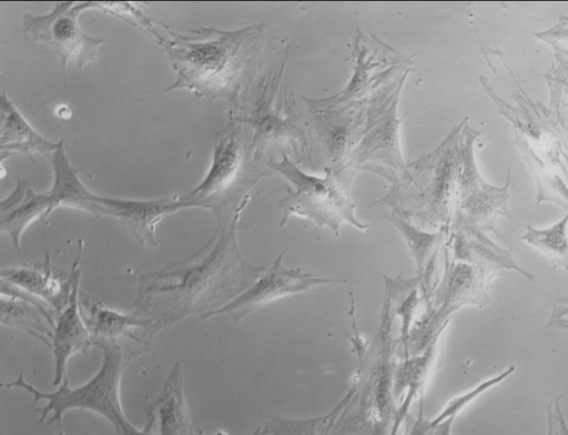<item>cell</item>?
Returning <instances> with one entry per match:
<instances>
[{"mask_svg":"<svg viewBox=\"0 0 568 435\" xmlns=\"http://www.w3.org/2000/svg\"><path fill=\"white\" fill-rule=\"evenodd\" d=\"M241 211L215 210L216 230L199 252L142 275L135 313L163 327L192 314L205 318L246 290L265 265L250 264L241 254L236 242Z\"/></svg>","mask_w":568,"mask_h":435,"instance_id":"6da1fadb","label":"cell"},{"mask_svg":"<svg viewBox=\"0 0 568 435\" xmlns=\"http://www.w3.org/2000/svg\"><path fill=\"white\" fill-rule=\"evenodd\" d=\"M153 37L168 54L176 73L166 91L186 89L197 99L227 101L239 109L240 100L255 79L263 44V26L225 31L203 27L185 34L163 24Z\"/></svg>","mask_w":568,"mask_h":435,"instance_id":"7a4b0ae2","label":"cell"},{"mask_svg":"<svg viewBox=\"0 0 568 435\" xmlns=\"http://www.w3.org/2000/svg\"><path fill=\"white\" fill-rule=\"evenodd\" d=\"M419 277L403 280L384 276V297L378 328L367 342L356 328L351 338L358 360L348 401L339 415L333 435H390L398 411L395 395L397 340L393 328L395 305L407 291L419 285Z\"/></svg>","mask_w":568,"mask_h":435,"instance_id":"3957f363","label":"cell"},{"mask_svg":"<svg viewBox=\"0 0 568 435\" xmlns=\"http://www.w3.org/2000/svg\"><path fill=\"white\" fill-rule=\"evenodd\" d=\"M466 119L436 149L409 162L408 180L398 189L390 188L377 203L448 233L456 213L458 143Z\"/></svg>","mask_w":568,"mask_h":435,"instance_id":"277c9868","label":"cell"},{"mask_svg":"<svg viewBox=\"0 0 568 435\" xmlns=\"http://www.w3.org/2000/svg\"><path fill=\"white\" fill-rule=\"evenodd\" d=\"M103 351L100 370L87 383L72 387L65 376L59 388L53 392H42L30 384L23 374L10 383H3L7 388H20L33 396L36 402L47 401V404L36 412L40 422L51 415L49 424L55 423L58 435H65L63 416L68 411H90L103 416L110 422L116 433L129 421L123 412L120 399V382L128 363L136 355L114 344L99 346Z\"/></svg>","mask_w":568,"mask_h":435,"instance_id":"5b68a950","label":"cell"},{"mask_svg":"<svg viewBox=\"0 0 568 435\" xmlns=\"http://www.w3.org/2000/svg\"><path fill=\"white\" fill-rule=\"evenodd\" d=\"M267 166L288 181L290 188L284 198L278 200L282 211L281 225L284 226L290 218L307 219L320 227H327L337 237L341 226L348 223L359 231L368 225L355 215L356 205L351 200L341 175L325 171V176H314L303 172L285 153L277 160H268Z\"/></svg>","mask_w":568,"mask_h":435,"instance_id":"8992f818","label":"cell"},{"mask_svg":"<svg viewBox=\"0 0 568 435\" xmlns=\"http://www.w3.org/2000/svg\"><path fill=\"white\" fill-rule=\"evenodd\" d=\"M408 70L378 89L367 101L362 138L354 149L348 168L371 171L392 188H400L409 178L399 145L398 101Z\"/></svg>","mask_w":568,"mask_h":435,"instance_id":"52a82bcc","label":"cell"},{"mask_svg":"<svg viewBox=\"0 0 568 435\" xmlns=\"http://www.w3.org/2000/svg\"><path fill=\"white\" fill-rule=\"evenodd\" d=\"M284 63L281 69L264 79L256 103L245 119L237 121L247 129L246 139L250 152L257 159L266 144L297 142L306 144L304 118L296 109L287 85L282 83Z\"/></svg>","mask_w":568,"mask_h":435,"instance_id":"ba28073f","label":"cell"},{"mask_svg":"<svg viewBox=\"0 0 568 435\" xmlns=\"http://www.w3.org/2000/svg\"><path fill=\"white\" fill-rule=\"evenodd\" d=\"M467 120L459 134L457 169L456 213L481 231L497 233L495 222L500 216L509 218L508 188L510 170L503 186H494L484 180L474 156V143L481 131L473 129Z\"/></svg>","mask_w":568,"mask_h":435,"instance_id":"9c48e42d","label":"cell"},{"mask_svg":"<svg viewBox=\"0 0 568 435\" xmlns=\"http://www.w3.org/2000/svg\"><path fill=\"white\" fill-rule=\"evenodd\" d=\"M85 10H94V2H57L45 14H23L22 26L34 42L55 52L63 71L70 63L80 69L90 63L97 65L104 40L88 36L80 28L79 16Z\"/></svg>","mask_w":568,"mask_h":435,"instance_id":"30bf717a","label":"cell"},{"mask_svg":"<svg viewBox=\"0 0 568 435\" xmlns=\"http://www.w3.org/2000/svg\"><path fill=\"white\" fill-rule=\"evenodd\" d=\"M253 164L246 134L242 124L232 122L216 134L212 164L203 181L187 195L203 209H212L215 201L235 194L237 186L253 184V172L245 169Z\"/></svg>","mask_w":568,"mask_h":435,"instance_id":"8fae6325","label":"cell"},{"mask_svg":"<svg viewBox=\"0 0 568 435\" xmlns=\"http://www.w3.org/2000/svg\"><path fill=\"white\" fill-rule=\"evenodd\" d=\"M283 256L284 253H281L272 263L266 264L262 273L246 290L225 305L211 312L205 318L227 315L234 323H240L251 313L278 299L341 281L303 269L288 267L283 263Z\"/></svg>","mask_w":568,"mask_h":435,"instance_id":"7c38bea8","label":"cell"},{"mask_svg":"<svg viewBox=\"0 0 568 435\" xmlns=\"http://www.w3.org/2000/svg\"><path fill=\"white\" fill-rule=\"evenodd\" d=\"M487 274L476 267L446 259L445 272L417 318L418 327L429 334L445 330L453 315L465 305L484 307L489 302Z\"/></svg>","mask_w":568,"mask_h":435,"instance_id":"4fadbf2b","label":"cell"},{"mask_svg":"<svg viewBox=\"0 0 568 435\" xmlns=\"http://www.w3.org/2000/svg\"><path fill=\"white\" fill-rule=\"evenodd\" d=\"M356 68L349 84L339 93L327 99H305L312 113L328 112L346 109L367 101L364 97L368 91L381 89L392 78H395L394 69L375 73V70H386L387 64L395 65L399 62L395 51L376 38L369 40L364 34L357 37L355 43ZM389 69V68H388ZM397 77V75H396Z\"/></svg>","mask_w":568,"mask_h":435,"instance_id":"5bb4252c","label":"cell"},{"mask_svg":"<svg viewBox=\"0 0 568 435\" xmlns=\"http://www.w3.org/2000/svg\"><path fill=\"white\" fill-rule=\"evenodd\" d=\"M366 108L365 101L342 110L312 113L310 125L322 144L325 171L341 175L348 168L349 158L364 132Z\"/></svg>","mask_w":568,"mask_h":435,"instance_id":"9a60e30c","label":"cell"},{"mask_svg":"<svg viewBox=\"0 0 568 435\" xmlns=\"http://www.w3.org/2000/svg\"><path fill=\"white\" fill-rule=\"evenodd\" d=\"M102 216L118 221L136 241L149 246H159L156 226L168 215L189 208H201L184 196L162 200L138 201L98 195Z\"/></svg>","mask_w":568,"mask_h":435,"instance_id":"2e32d148","label":"cell"},{"mask_svg":"<svg viewBox=\"0 0 568 435\" xmlns=\"http://www.w3.org/2000/svg\"><path fill=\"white\" fill-rule=\"evenodd\" d=\"M81 308L92 343L98 346L114 344L124 348L121 343L131 341L148 351L153 335L162 327L152 318L135 312L134 314L118 312L89 297L82 301Z\"/></svg>","mask_w":568,"mask_h":435,"instance_id":"e0dca14e","label":"cell"},{"mask_svg":"<svg viewBox=\"0 0 568 435\" xmlns=\"http://www.w3.org/2000/svg\"><path fill=\"white\" fill-rule=\"evenodd\" d=\"M450 245L453 261L469 264L487 274L497 270L516 271L529 281L534 275L521 269L510 250L495 244L484 231L469 223L460 214L455 213L450 226Z\"/></svg>","mask_w":568,"mask_h":435,"instance_id":"ac0fdd59","label":"cell"},{"mask_svg":"<svg viewBox=\"0 0 568 435\" xmlns=\"http://www.w3.org/2000/svg\"><path fill=\"white\" fill-rule=\"evenodd\" d=\"M80 256L73 262L71 274L53 266L49 253L42 263L2 269L1 280L44 302L60 313L68 304L79 269Z\"/></svg>","mask_w":568,"mask_h":435,"instance_id":"d6986e66","label":"cell"},{"mask_svg":"<svg viewBox=\"0 0 568 435\" xmlns=\"http://www.w3.org/2000/svg\"><path fill=\"white\" fill-rule=\"evenodd\" d=\"M80 275L81 271L75 276L70 300L59 313L53 330L51 347L54 356V386L60 385L67 376L69 360L77 353H87L93 346L79 299Z\"/></svg>","mask_w":568,"mask_h":435,"instance_id":"ffe728a7","label":"cell"},{"mask_svg":"<svg viewBox=\"0 0 568 435\" xmlns=\"http://www.w3.org/2000/svg\"><path fill=\"white\" fill-rule=\"evenodd\" d=\"M53 212L50 195L37 192L23 179H18L14 190L0 203V230L7 233L23 259L21 237L27 227L36 220L48 221Z\"/></svg>","mask_w":568,"mask_h":435,"instance_id":"44dd1931","label":"cell"},{"mask_svg":"<svg viewBox=\"0 0 568 435\" xmlns=\"http://www.w3.org/2000/svg\"><path fill=\"white\" fill-rule=\"evenodd\" d=\"M61 144L39 134L26 120L9 97L2 91L0 99V153L1 161L14 153L23 154L31 161L37 155L45 158Z\"/></svg>","mask_w":568,"mask_h":435,"instance_id":"7402d4cb","label":"cell"},{"mask_svg":"<svg viewBox=\"0 0 568 435\" xmlns=\"http://www.w3.org/2000/svg\"><path fill=\"white\" fill-rule=\"evenodd\" d=\"M47 159L52 164L54 171L53 185L48 191L52 210L70 208L102 216V208L97 201L98 195L87 189L80 180L78 171L73 168L65 153L63 141Z\"/></svg>","mask_w":568,"mask_h":435,"instance_id":"603a6c76","label":"cell"},{"mask_svg":"<svg viewBox=\"0 0 568 435\" xmlns=\"http://www.w3.org/2000/svg\"><path fill=\"white\" fill-rule=\"evenodd\" d=\"M149 408L158 423L156 435H194L179 362L174 363L159 396Z\"/></svg>","mask_w":568,"mask_h":435,"instance_id":"cb8c5ba5","label":"cell"},{"mask_svg":"<svg viewBox=\"0 0 568 435\" xmlns=\"http://www.w3.org/2000/svg\"><path fill=\"white\" fill-rule=\"evenodd\" d=\"M438 342L418 354L400 358L395 371V395L398 403L396 421L390 435H397L410 405L423 390L435 363Z\"/></svg>","mask_w":568,"mask_h":435,"instance_id":"d4e9b609","label":"cell"},{"mask_svg":"<svg viewBox=\"0 0 568 435\" xmlns=\"http://www.w3.org/2000/svg\"><path fill=\"white\" fill-rule=\"evenodd\" d=\"M42 302L1 295V324L18 328L51 346L55 321Z\"/></svg>","mask_w":568,"mask_h":435,"instance_id":"484cf974","label":"cell"},{"mask_svg":"<svg viewBox=\"0 0 568 435\" xmlns=\"http://www.w3.org/2000/svg\"><path fill=\"white\" fill-rule=\"evenodd\" d=\"M385 216L398 230L407 244L416 265L417 275L422 277L427 271L433 270L438 249L448 233L422 230L396 211H392Z\"/></svg>","mask_w":568,"mask_h":435,"instance_id":"4316f807","label":"cell"},{"mask_svg":"<svg viewBox=\"0 0 568 435\" xmlns=\"http://www.w3.org/2000/svg\"><path fill=\"white\" fill-rule=\"evenodd\" d=\"M515 143L534 175L537 185L536 203L555 202L568 212V188L555 169L537 155L526 136L518 131H515Z\"/></svg>","mask_w":568,"mask_h":435,"instance_id":"83f0119b","label":"cell"},{"mask_svg":"<svg viewBox=\"0 0 568 435\" xmlns=\"http://www.w3.org/2000/svg\"><path fill=\"white\" fill-rule=\"evenodd\" d=\"M520 239L538 250L552 267L568 272V212L548 227L528 225Z\"/></svg>","mask_w":568,"mask_h":435,"instance_id":"f1b7e54d","label":"cell"},{"mask_svg":"<svg viewBox=\"0 0 568 435\" xmlns=\"http://www.w3.org/2000/svg\"><path fill=\"white\" fill-rule=\"evenodd\" d=\"M349 394L327 414L310 418L276 416L266 423L271 435H333L336 422L342 414Z\"/></svg>","mask_w":568,"mask_h":435,"instance_id":"f546056e","label":"cell"},{"mask_svg":"<svg viewBox=\"0 0 568 435\" xmlns=\"http://www.w3.org/2000/svg\"><path fill=\"white\" fill-rule=\"evenodd\" d=\"M546 435H568V425L560 407V396H556L547 406Z\"/></svg>","mask_w":568,"mask_h":435,"instance_id":"4dcf8cb0","label":"cell"},{"mask_svg":"<svg viewBox=\"0 0 568 435\" xmlns=\"http://www.w3.org/2000/svg\"><path fill=\"white\" fill-rule=\"evenodd\" d=\"M155 426V416L150 408H146V422L142 429L133 426L126 421L120 428L119 435H155L153 428Z\"/></svg>","mask_w":568,"mask_h":435,"instance_id":"1f68e13d","label":"cell"},{"mask_svg":"<svg viewBox=\"0 0 568 435\" xmlns=\"http://www.w3.org/2000/svg\"><path fill=\"white\" fill-rule=\"evenodd\" d=\"M547 326L568 331V305L566 304V302L555 303Z\"/></svg>","mask_w":568,"mask_h":435,"instance_id":"d6a6232c","label":"cell"},{"mask_svg":"<svg viewBox=\"0 0 568 435\" xmlns=\"http://www.w3.org/2000/svg\"><path fill=\"white\" fill-rule=\"evenodd\" d=\"M432 426V418H427L424 414V402L422 399L418 414L404 435H426Z\"/></svg>","mask_w":568,"mask_h":435,"instance_id":"836d02e7","label":"cell"},{"mask_svg":"<svg viewBox=\"0 0 568 435\" xmlns=\"http://www.w3.org/2000/svg\"><path fill=\"white\" fill-rule=\"evenodd\" d=\"M456 416L448 417L439 423H436L434 417H432L433 426L426 433V435H453V424L455 422Z\"/></svg>","mask_w":568,"mask_h":435,"instance_id":"e575fe53","label":"cell"},{"mask_svg":"<svg viewBox=\"0 0 568 435\" xmlns=\"http://www.w3.org/2000/svg\"><path fill=\"white\" fill-rule=\"evenodd\" d=\"M251 435H271L266 424L257 427Z\"/></svg>","mask_w":568,"mask_h":435,"instance_id":"d590c367","label":"cell"},{"mask_svg":"<svg viewBox=\"0 0 568 435\" xmlns=\"http://www.w3.org/2000/svg\"><path fill=\"white\" fill-rule=\"evenodd\" d=\"M215 435H226L224 432L220 431Z\"/></svg>","mask_w":568,"mask_h":435,"instance_id":"8d00e7d4","label":"cell"}]
</instances>
